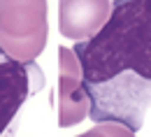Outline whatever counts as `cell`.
<instances>
[{
  "mask_svg": "<svg viewBox=\"0 0 151 137\" xmlns=\"http://www.w3.org/2000/svg\"><path fill=\"white\" fill-rule=\"evenodd\" d=\"M44 84V72L35 60H17L0 47V137L17 135L26 102Z\"/></svg>",
  "mask_w": 151,
  "mask_h": 137,
  "instance_id": "obj_3",
  "label": "cell"
},
{
  "mask_svg": "<svg viewBox=\"0 0 151 137\" xmlns=\"http://www.w3.org/2000/svg\"><path fill=\"white\" fill-rule=\"evenodd\" d=\"M72 51L91 121L142 130L151 107V0H114L102 28Z\"/></svg>",
  "mask_w": 151,
  "mask_h": 137,
  "instance_id": "obj_1",
  "label": "cell"
},
{
  "mask_svg": "<svg viewBox=\"0 0 151 137\" xmlns=\"http://www.w3.org/2000/svg\"><path fill=\"white\" fill-rule=\"evenodd\" d=\"M47 35V0H0V47L12 58L35 60Z\"/></svg>",
  "mask_w": 151,
  "mask_h": 137,
  "instance_id": "obj_2",
  "label": "cell"
},
{
  "mask_svg": "<svg viewBox=\"0 0 151 137\" xmlns=\"http://www.w3.org/2000/svg\"><path fill=\"white\" fill-rule=\"evenodd\" d=\"M77 137H135V133L128 130L126 126H119V123H95L91 130H86Z\"/></svg>",
  "mask_w": 151,
  "mask_h": 137,
  "instance_id": "obj_6",
  "label": "cell"
},
{
  "mask_svg": "<svg viewBox=\"0 0 151 137\" xmlns=\"http://www.w3.org/2000/svg\"><path fill=\"white\" fill-rule=\"evenodd\" d=\"M88 116V98L84 93L81 65L75 51L58 47V126L70 128Z\"/></svg>",
  "mask_w": 151,
  "mask_h": 137,
  "instance_id": "obj_4",
  "label": "cell"
},
{
  "mask_svg": "<svg viewBox=\"0 0 151 137\" xmlns=\"http://www.w3.org/2000/svg\"><path fill=\"white\" fill-rule=\"evenodd\" d=\"M112 12L109 0H58V30L68 39L93 37Z\"/></svg>",
  "mask_w": 151,
  "mask_h": 137,
  "instance_id": "obj_5",
  "label": "cell"
}]
</instances>
